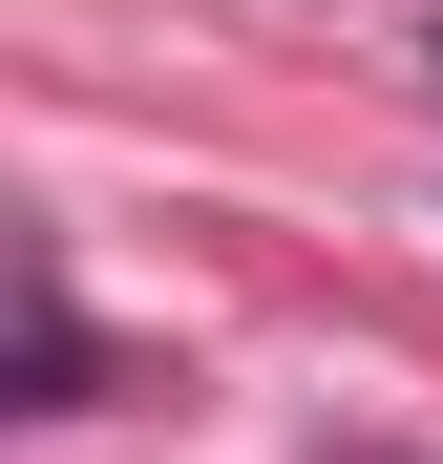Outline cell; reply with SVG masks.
Returning <instances> with one entry per match:
<instances>
[{
    "label": "cell",
    "mask_w": 443,
    "mask_h": 464,
    "mask_svg": "<svg viewBox=\"0 0 443 464\" xmlns=\"http://www.w3.org/2000/svg\"><path fill=\"white\" fill-rule=\"evenodd\" d=\"M63 401H85V295L22 275V422H63Z\"/></svg>",
    "instance_id": "obj_1"
},
{
    "label": "cell",
    "mask_w": 443,
    "mask_h": 464,
    "mask_svg": "<svg viewBox=\"0 0 443 464\" xmlns=\"http://www.w3.org/2000/svg\"><path fill=\"white\" fill-rule=\"evenodd\" d=\"M359 464H401V443H359Z\"/></svg>",
    "instance_id": "obj_2"
}]
</instances>
